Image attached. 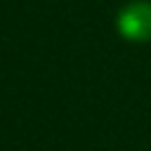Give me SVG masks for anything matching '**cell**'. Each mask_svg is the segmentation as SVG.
<instances>
[{
	"mask_svg": "<svg viewBox=\"0 0 151 151\" xmlns=\"http://www.w3.org/2000/svg\"><path fill=\"white\" fill-rule=\"evenodd\" d=\"M118 33L130 42H149L151 40V2L132 0L116 17Z\"/></svg>",
	"mask_w": 151,
	"mask_h": 151,
	"instance_id": "1",
	"label": "cell"
}]
</instances>
